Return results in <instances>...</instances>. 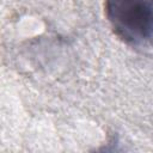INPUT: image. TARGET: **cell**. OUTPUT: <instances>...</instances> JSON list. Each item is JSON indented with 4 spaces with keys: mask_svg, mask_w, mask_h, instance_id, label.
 <instances>
[{
    "mask_svg": "<svg viewBox=\"0 0 153 153\" xmlns=\"http://www.w3.org/2000/svg\"><path fill=\"white\" fill-rule=\"evenodd\" d=\"M114 33L133 48H153V0H105Z\"/></svg>",
    "mask_w": 153,
    "mask_h": 153,
    "instance_id": "obj_1",
    "label": "cell"
}]
</instances>
